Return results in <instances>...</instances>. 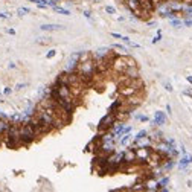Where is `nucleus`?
<instances>
[{
  "mask_svg": "<svg viewBox=\"0 0 192 192\" xmlns=\"http://www.w3.org/2000/svg\"><path fill=\"white\" fill-rule=\"evenodd\" d=\"M116 116H114V113H107L102 119H101V122H99V127H98V131H99V134H104L105 131H110L111 128L114 127V124H116Z\"/></svg>",
  "mask_w": 192,
  "mask_h": 192,
  "instance_id": "nucleus-1",
  "label": "nucleus"
},
{
  "mask_svg": "<svg viewBox=\"0 0 192 192\" xmlns=\"http://www.w3.org/2000/svg\"><path fill=\"white\" fill-rule=\"evenodd\" d=\"M151 151H153V148H143V146L136 148V157H137L136 163H139V165H146Z\"/></svg>",
  "mask_w": 192,
  "mask_h": 192,
  "instance_id": "nucleus-2",
  "label": "nucleus"
},
{
  "mask_svg": "<svg viewBox=\"0 0 192 192\" xmlns=\"http://www.w3.org/2000/svg\"><path fill=\"white\" fill-rule=\"evenodd\" d=\"M136 160H137V157H136V149H133L131 146L127 148L125 151H124V162H127V163H136Z\"/></svg>",
  "mask_w": 192,
  "mask_h": 192,
  "instance_id": "nucleus-3",
  "label": "nucleus"
},
{
  "mask_svg": "<svg viewBox=\"0 0 192 192\" xmlns=\"http://www.w3.org/2000/svg\"><path fill=\"white\" fill-rule=\"evenodd\" d=\"M192 163V156L191 154H183V157L178 162V169L180 171H188V166Z\"/></svg>",
  "mask_w": 192,
  "mask_h": 192,
  "instance_id": "nucleus-4",
  "label": "nucleus"
},
{
  "mask_svg": "<svg viewBox=\"0 0 192 192\" xmlns=\"http://www.w3.org/2000/svg\"><path fill=\"white\" fill-rule=\"evenodd\" d=\"M124 75H127L128 78L134 79V78H140V72H139L137 66H127V69L124 70Z\"/></svg>",
  "mask_w": 192,
  "mask_h": 192,
  "instance_id": "nucleus-5",
  "label": "nucleus"
},
{
  "mask_svg": "<svg viewBox=\"0 0 192 192\" xmlns=\"http://www.w3.org/2000/svg\"><path fill=\"white\" fill-rule=\"evenodd\" d=\"M165 122H166V114H165L163 111H157L153 124H154V125H163Z\"/></svg>",
  "mask_w": 192,
  "mask_h": 192,
  "instance_id": "nucleus-6",
  "label": "nucleus"
},
{
  "mask_svg": "<svg viewBox=\"0 0 192 192\" xmlns=\"http://www.w3.org/2000/svg\"><path fill=\"white\" fill-rule=\"evenodd\" d=\"M63 29L61 25H41V31H58Z\"/></svg>",
  "mask_w": 192,
  "mask_h": 192,
  "instance_id": "nucleus-7",
  "label": "nucleus"
},
{
  "mask_svg": "<svg viewBox=\"0 0 192 192\" xmlns=\"http://www.w3.org/2000/svg\"><path fill=\"white\" fill-rule=\"evenodd\" d=\"M171 26H174V28H181V26H185L183 25V20H180L178 17H175L171 20Z\"/></svg>",
  "mask_w": 192,
  "mask_h": 192,
  "instance_id": "nucleus-8",
  "label": "nucleus"
},
{
  "mask_svg": "<svg viewBox=\"0 0 192 192\" xmlns=\"http://www.w3.org/2000/svg\"><path fill=\"white\" fill-rule=\"evenodd\" d=\"M131 142V136L130 134H124L122 136V139H121V145L122 146H128V143Z\"/></svg>",
  "mask_w": 192,
  "mask_h": 192,
  "instance_id": "nucleus-9",
  "label": "nucleus"
},
{
  "mask_svg": "<svg viewBox=\"0 0 192 192\" xmlns=\"http://www.w3.org/2000/svg\"><path fill=\"white\" fill-rule=\"evenodd\" d=\"M53 11H55V12H58V14H64V15H70V11L69 9H64V8H60V6H53Z\"/></svg>",
  "mask_w": 192,
  "mask_h": 192,
  "instance_id": "nucleus-10",
  "label": "nucleus"
},
{
  "mask_svg": "<svg viewBox=\"0 0 192 192\" xmlns=\"http://www.w3.org/2000/svg\"><path fill=\"white\" fill-rule=\"evenodd\" d=\"M113 49L114 50H119L122 55H128V53H127V47H124L122 44H113Z\"/></svg>",
  "mask_w": 192,
  "mask_h": 192,
  "instance_id": "nucleus-11",
  "label": "nucleus"
},
{
  "mask_svg": "<svg viewBox=\"0 0 192 192\" xmlns=\"http://www.w3.org/2000/svg\"><path fill=\"white\" fill-rule=\"evenodd\" d=\"M145 136H148V131L146 130H142V131H139L137 134H136L134 140H139V139H142V137H145Z\"/></svg>",
  "mask_w": 192,
  "mask_h": 192,
  "instance_id": "nucleus-12",
  "label": "nucleus"
},
{
  "mask_svg": "<svg viewBox=\"0 0 192 192\" xmlns=\"http://www.w3.org/2000/svg\"><path fill=\"white\" fill-rule=\"evenodd\" d=\"M160 40H162V31L159 29V31H157V35L153 38V44H156V43H159Z\"/></svg>",
  "mask_w": 192,
  "mask_h": 192,
  "instance_id": "nucleus-13",
  "label": "nucleus"
},
{
  "mask_svg": "<svg viewBox=\"0 0 192 192\" xmlns=\"http://www.w3.org/2000/svg\"><path fill=\"white\" fill-rule=\"evenodd\" d=\"M105 12H107V14H111V15H113V14H116V9H114L113 6H105Z\"/></svg>",
  "mask_w": 192,
  "mask_h": 192,
  "instance_id": "nucleus-14",
  "label": "nucleus"
},
{
  "mask_svg": "<svg viewBox=\"0 0 192 192\" xmlns=\"http://www.w3.org/2000/svg\"><path fill=\"white\" fill-rule=\"evenodd\" d=\"M55 55H57V50H55V49H52V50H49V52H47L46 58H49V60H50V58H53Z\"/></svg>",
  "mask_w": 192,
  "mask_h": 192,
  "instance_id": "nucleus-15",
  "label": "nucleus"
},
{
  "mask_svg": "<svg viewBox=\"0 0 192 192\" xmlns=\"http://www.w3.org/2000/svg\"><path fill=\"white\" fill-rule=\"evenodd\" d=\"M136 119H137V121H140V122H146V121H148V117H146V116H143V114H137V116H136Z\"/></svg>",
  "mask_w": 192,
  "mask_h": 192,
  "instance_id": "nucleus-16",
  "label": "nucleus"
},
{
  "mask_svg": "<svg viewBox=\"0 0 192 192\" xmlns=\"http://www.w3.org/2000/svg\"><path fill=\"white\" fill-rule=\"evenodd\" d=\"M183 25L188 26V28H191V26H192V18H185L183 20Z\"/></svg>",
  "mask_w": 192,
  "mask_h": 192,
  "instance_id": "nucleus-17",
  "label": "nucleus"
},
{
  "mask_svg": "<svg viewBox=\"0 0 192 192\" xmlns=\"http://www.w3.org/2000/svg\"><path fill=\"white\" fill-rule=\"evenodd\" d=\"M163 85H165V89H166V92H172V85H171V82H163Z\"/></svg>",
  "mask_w": 192,
  "mask_h": 192,
  "instance_id": "nucleus-18",
  "label": "nucleus"
},
{
  "mask_svg": "<svg viewBox=\"0 0 192 192\" xmlns=\"http://www.w3.org/2000/svg\"><path fill=\"white\" fill-rule=\"evenodd\" d=\"M181 3H183L185 6H192V0H181Z\"/></svg>",
  "mask_w": 192,
  "mask_h": 192,
  "instance_id": "nucleus-19",
  "label": "nucleus"
},
{
  "mask_svg": "<svg viewBox=\"0 0 192 192\" xmlns=\"http://www.w3.org/2000/svg\"><path fill=\"white\" fill-rule=\"evenodd\" d=\"M111 37H113V38H117V40H122V35L116 34V32H111Z\"/></svg>",
  "mask_w": 192,
  "mask_h": 192,
  "instance_id": "nucleus-20",
  "label": "nucleus"
},
{
  "mask_svg": "<svg viewBox=\"0 0 192 192\" xmlns=\"http://www.w3.org/2000/svg\"><path fill=\"white\" fill-rule=\"evenodd\" d=\"M183 95H185V96H189V98H192V90H185Z\"/></svg>",
  "mask_w": 192,
  "mask_h": 192,
  "instance_id": "nucleus-21",
  "label": "nucleus"
},
{
  "mask_svg": "<svg viewBox=\"0 0 192 192\" xmlns=\"http://www.w3.org/2000/svg\"><path fill=\"white\" fill-rule=\"evenodd\" d=\"M84 15H85V18H92V14L89 11H84Z\"/></svg>",
  "mask_w": 192,
  "mask_h": 192,
  "instance_id": "nucleus-22",
  "label": "nucleus"
},
{
  "mask_svg": "<svg viewBox=\"0 0 192 192\" xmlns=\"http://www.w3.org/2000/svg\"><path fill=\"white\" fill-rule=\"evenodd\" d=\"M186 81H188L189 84H192V75H188V76H186Z\"/></svg>",
  "mask_w": 192,
  "mask_h": 192,
  "instance_id": "nucleus-23",
  "label": "nucleus"
},
{
  "mask_svg": "<svg viewBox=\"0 0 192 192\" xmlns=\"http://www.w3.org/2000/svg\"><path fill=\"white\" fill-rule=\"evenodd\" d=\"M166 111H168V114L172 113V108H171V105H166Z\"/></svg>",
  "mask_w": 192,
  "mask_h": 192,
  "instance_id": "nucleus-24",
  "label": "nucleus"
},
{
  "mask_svg": "<svg viewBox=\"0 0 192 192\" xmlns=\"http://www.w3.org/2000/svg\"><path fill=\"white\" fill-rule=\"evenodd\" d=\"M9 15L8 14H3V12H0V18H8Z\"/></svg>",
  "mask_w": 192,
  "mask_h": 192,
  "instance_id": "nucleus-25",
  "label": "nucleus"
},
{
  "mask_svg": "<svg viewBox=\"0 0 192 192\" xmlns=\"http://www.w3.org/2000/svg\"><path fill=\"white\" fill-rule=\"evenodd\" d=\"M11 92H12V90H11V89L8 87V89H5V92H3V93H5V95H9Z\"/></svg>",
  "mask_w": 192,
  "mask_h": 192,
  "instance_id": "nucleus-26",
  "label": "nucleus"
},
{
  "mask_svg": "<svg viewBox=\"0 0 192 192\" xmlns=\"http://www.w3.org/2000/svg\"><path fill=\"white\" fill-rule=\"evenodd\" d=\"M148 26H156V21H153V20L148 21Z\"/></svg>",
  "mask_w": 192,
  "mask_h": 192,
  "instance_id": "nucleus-27",
  "label": "nucleus"
},
{
  "mask_svg": "<svg viewBox=\"0 0 192 192\" xmlns=\"http://www.w3.org/2000/svg\"><path fill=\"white\" fill-rule=\"evenodd\" d=\"M26 85H28V84H18L17 89H23V87H26Z\"/></svg>",
  "mask_w": 192,
  "mask_h": 192,
  "instance_id": "nucleus-28",
  "label": "nucleus"
},
{
  "mask_svg": "<svg viewBox=\"0 0 192 192\" xmlns=\"http://www.w3.org/2000/svg\"><path fill=\"white\" fill-rule=\"evenodd\" d=\"M8 34H11V35H14V34H15V31H14V29H8Z\"/></svg>",
  "mask_w": 192,
  "mask_h": 192,
  "instance_id": "nucleus-29",
  "label": "nucleus"
}]
</instances>
